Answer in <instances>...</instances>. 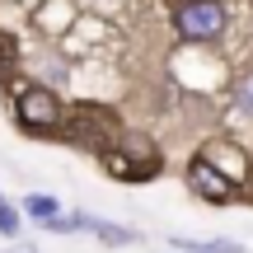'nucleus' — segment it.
<instances>
[{"mask_svg": "<svg viewBox=\"0 0 253 253\" xmlns=\"http://www.w3.org/2000/svg\"><path fill=\"white\" fill-rule=\"evenodd\" d=\"M14 118L24 131H38V136H52L61 131V118H66V103L56 99L47 84H24L14 99Z\"/></svg>", "mask_w": 253, "mask_h": 253, "instance_id": "4", "label": "nucleus"}, {"mask_svg": "<svg viewBox=\"0 0 253 253\" xmlns=\"http://www.w3.org/2000/svg\"><path fill=\"white\" fill-rule=\"evenodd\" d=\"M0 235H5V239H14V235H19V211L9 207L5 197H0Z\"/></svg>", "mask_w": 253, "mask_h": 253, "instance_id": "11", "label": "nucleus"}, {"mask_svg": "<svg viewBox=\"0 0 253 253\" xmlns=\"http://www.w3.org/2000/svg\"><path fill=\"white\" fill-rule=\"evenodd\" d=\"M188 188H192V197H202V202H211V207H220V202H235L239 183L225 178V173H220L211 160L192 155V164H188Z\"/></svg>", "mask_w": 253, "mask_h": 253, "instance_id": "5", "label": "nucleus"}, {"mask_svg": "<svg viewBox=\"0 0 253 253\" xmlns=\"http://www.w3.org/2000/svg\"><path fill=\"white\" fill-rule=\"evenodd\" d=\"M235 103H239L244 113H253V71L239 75V84H235Z\"/></svg>", "mask_w": 253, "mask_h": 253, "instance_id": "12", "label": "nucleus"}, {"mask_svg": "<svg viewBox=\"0 0 253 253\" xmlns=\"http://www.w3.org/2000/svg\"><path fill=\"white\" fill-rule=\"evenodd\" d=\"M61 131H66V141L80 145V150H103V145L118 136V113L103 108V103H75L61 118Z\"/></svg>", "mask_w": 253, "mask_h": 253, "instance_id": "2", "label": "nucleus"}, {"mask_svg": "<svg viewBox=\"0 0 253 253\" xmlns=\"http://www.w3.org/2000/svg\"><path fill=\"white\" fill-rule=\"evenodd\" d=\"M173 33L183 42H216L225 33V0H178Z\"/></svg>", "mask_w": 253, "mask_h": 253, "instance_id": "3", "label": "nucleus"}, {"mask_svg": "<svg viewBox=\"0 0 253 253\" xmlns=\"http://www.w3.org/2000/svg\"><path fill=\"white\" fill-rule=\"evenodd\" d=\"M14 56H19V52H14V38H9L5 28H0V84H5L9 75H14Z\"/></svg>", "mask_w": 253, "mask_h": 253, "instance_id": "10", "label": "nucleus"}, {"mask_svg": "<svg viewBox=\"0 0 253 253\" xmlns=\"http://www.w3.org/2000/svg\"><path fill=\"white\" fill-rule=\"evenodd\" d=\"M56 211H61V207H56V197H47V192H28V197H24V216H33L38 225H47Z\"/></svg>", "mask_w": 253, "mask_h": 253, "instance_id": "8", "label": "nucleus"}, {"mask_svg": "<svg viewBox=\"0 0 253 253\" xmlns=\"http://www.w3.org/2000/svg\"><path fill=\"white\" fill-rule=\"evenodd\" d=\"M99 160H103V169H108L118 183H145V178H155L160 164H164L150 136H126V131H118L108 145H103Z\"/></svg>", "mask_w": 253, "mask_h": 253, "instance_id": "1", "label": "nucleus"}, {"mask_svg": "<svg viewBox=\"0 0 253 253\" xmlns=\"http://www.w3.org/2000/svg\"><path fill=\"white\" fill-rule=\"evenodd\" d=\"M197 155H202V160H211L220 173H225V178H235L239 188H244V178H249V155L239 150L235 141H207Z\"/></svg>", "mask_w": 253, "mask_h": 253, "instance_id": "6", "label": "nucleus"}, {"mask_svg": "<svg viewBox=\"0 0 253 253\" xmlns=\"http://www.w3.org/2000/svg\"><path fill=\"white\" fill-rule=\"evenodd\" d=\"M9 253H38V249H9Z\"/></svg>", "mask_w": 253, "mask_h": 253, "instance_id": "13", "label": "nucleus"}, {"mask_svg": "<svg viewBox=\"0 0 253 253\" xmlns=\"http://www.w3.org/2000/svg\"><path fill=\"white\" fill-rule=\"evenodd\" d=\"M169 244L183 249V253H244L239 239H183V235H173Z\"/></svg>", "mask_w": 253, "mask_h": 253, "instance_id": "7", "label": "nucleus"}, {"mask_svg": "<svg viewBox=\"0 0 253 253\" xmlns=\"http://www.w3.org/2000/svg\"><path fill=\"white\" fill-rule=\"evenodd\" d=\"M84 230H94V235L103 239V244H131V230H122V225H108V220H99V216H84Z\"/></svg>", "mask_w": 253, "mask_h": 253, "instance_id": "9", "label": "nucleus"}]
</instances>
